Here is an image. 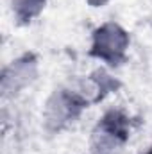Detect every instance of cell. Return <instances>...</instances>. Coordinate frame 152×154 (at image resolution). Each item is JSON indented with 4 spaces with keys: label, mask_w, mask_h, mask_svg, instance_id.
<instances>
[{
    "label": "cell",
    "mask_w": 152,
    "mask_h": 154,
    "mask_svg": "<svg viewBox=\"0 0 152 154\" xmlns=\"http://www.w3.org/2000/svg\"><path fill=\"white\" fill-rule=\"evenodd\" d=\"M129 48V36L118 23H104L93 32L90 54L106 61L108 65H120Z\"/></svg>",
    "instance_id": "cell-1"
},
{
    "label": "cell",
    "mask_w": 152,
    "mask_h": 154,
    "mask_svg": "<svg viewBox=\"0 0 152 154\" xmlns=\"http://www.w3.org/2000/svg\"><path fill=\"white\" fill-rule=\"evenodd\" d=\"M129 120L120 111H108L99 122L93 133V149L97 154H118L122 151L127 134Z\"/></svg>",
    "instance_id": "cell-2"
},
{
    "label": "cell",
    "mask_w": 152,
    "mask_h": 154,
    "mask_svg": "<svg viewBox=\"0 0 152 154\" xmlns=\"http://www.w3.org/2000/svg\"><path fill=\"white\" fill-rule=\"evenodd\" d=\"M82 108H84V99L79 93L59 90L47 102L45 122L50 129H61L65 124L74 122V118L81 113Z\"/></svg>",
    "instance_id": "cell-3"
},
{
    "label": "cell",
    "mask_w": 152,
    "mask_h": 154,
    "mask_svg": "<svg viewBox=\"0 0 152 154\" xmlns=\"http://www.w3.org/2000/svg\"><path fill=\"white\" fill-rule=\"evenodd\" d=\"M36 77V59L32 56H23L16 61H13L2 77V90L5 93L18 91L23 86L31 84Z\"/></svg>",
    "instance_id": "cell-4"
},
{
    "label": "cell",
    "mask_w": 152,
    "mask_h": 154,
    "mask_svg": "<svg viewBox=\"0 0 152 154\" xmlns=\"http://www.w3.org/2000/svg\"><path fill=\"white\" fill-rule=\"evenodd\" d=\"M13 13L20 22H31L45 7V0H11Z\"/></svg>",
    "instance_id": "cell-5"
},
{
    "label": "cell",
    "mask_w": 152,
    "mask_h": 154,
    "mask_svg": "<svg viewBox=\"0 0 152 154\" xmlns=\"http://www.w3.org/2000/svg\"><path fill=\"white\" fill-rule=\"evenodd\" d=\"M108 0H88V4H91V5H104Z\"/></svg>",
    "instance_id": "cell-6"
},
{
    "label": "cell",
    "mask_w": 152,
    "mask_h": 154,
    "mask_svg": "<svg viewBox=\"0 0 152 154\" xmlns=\"http://www.w3.org/2000/svg\"><path fill=\"white\" fill-rule=\"evenodd\" d=\"M147 154H152V149H150V151H149V152H147Z\"/></svg>",
    "instance_id": "cell-7"
}]
</instances>
